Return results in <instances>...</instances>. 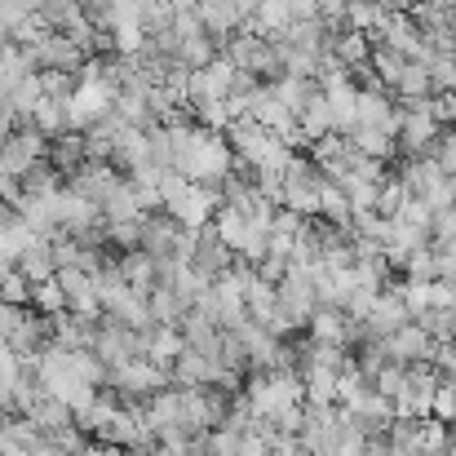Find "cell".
Masks as SVG:
<instances>
[{"label": "cell", "instance_id": "ffe728a7", "mask_svg": "<svg viewBox=\"0 0 456 456\" xmlns=\"http://www.w3.org/2000/svg\"><path fill=\"white\" fill-rule=\"evenodd\" d=\"M0 302H13V305H31V280L22 275V271H4V280H0Z\"/></svg>", "mask_w": 456, "mask_h": 456}, {"label": "cell", "instance_id": "9c48e42d", "mask_svg": "<svg viewBox=\"0 0 456 456\" xmlns=\"http://www.w3.org/2000/svg\"><path fill=\"white\" fill-rule=\"evenodd\" d=\"M297 125H302L305 142H319V138L337 134V120H332V107H328V94H323V89H314V94L305 98V107L297 111Z\"/></svg>", "mask_w": 456, "mask_h": 456}, {"label": "cell", "instance_id": "30bf717a", "mask_svg": "<svg viewBox=\"0 0 456 456\" xmlns=\"http://www.w3.org/2000/svg\"><path fill=\"white\" fill-rule=\"evenodd\" d=\"M372 36L368 31H354V27H341L337 36H332V53L350 67V71H359V67H368L372 62Z\"/></svg>", "mask_w": 456, "mask_h": 456}, {"label": "cell", "instance_id": "44dd1931", "mask_svg": "<svg viewBox=\"0 0 456 456\" xmlns=\"http://www.w3.org/2000/svg\"><path fill=\"white\" fill-rule=\"evenodd\" d=\"M27 319H31V314H27L22 305H13V302H0V341L9 346V341H13V337H18V332L27 328Z\"/></svg>", "mask_w": 456, "mask_h": 456}, {"label": "cell", "instance_id": "ac0fdd59", "mask_svg": "<svg viewBox=\"0 0 456 456\" xmlns=\"http://www.w3.org/2000/svg\"><path fill=\"white\" fill-rule=\"evenodd\" d=\"M403 67H408V58H403L399 49H390V45H377V49H372V71H377V80H381L386 89L399 85Z\"/></svg>", "mask_w": 456, "mask_h": 456}, {"label": "cell", "instance_id": "7c38bea8", "mask_svg": "<svg viewBox=\"0 0 456 456\" xmlns=\"http://www.w3.org/2000/svg\"><path fill=\"white\" fill-rule=\"evenodd\" d=\"M18 271H22L31 284H40V280H53V275H58V262H53V244H49V235H40V240L18 257Z\"/></svg>", "mask_w": 456, "mask_h": 456}, {"label": "cell", "instance_id": "52a82bcc", "mask_svg": "<svg viewBox=\"0 0 456 456\" xmlns=\"http://www.w3.org/2000/svg\"><path fill=\"white\" fill-rule=\"evenodd\" d=\"M120 271H125V284H129L134 293H142V297H151L155 289H159V262H155L147 248L125 253V257H120Z\"/></svg>", "mask_w": 456, "mask_h": 456}, {"label": "cell", "instance_id": "cb8c5ba5", "mask_svg": "<svg viewBox=\"0 0 456 456\" xmlns=\"http://www.w3.org/2000/svg\"><path fill=\"white\" fill-rule=\"evenodd\" d=\"M314 4H319V18H323V22H346L350 0H314Z\"/></svg>", "mask_w": 456, "mask_h": 456}, {"label": "cell", "instance_id": "2e32d148", "mask_svg": "<svg viewBox=\"0 0 456 456\" xmlns=\"http://www.w3.org/2000/svg\"><path fill=\"white\" fill-rule=\"evenodd\" d=\"M430 248H435L439 257H456V204H448V208H435Z\"/></svg>", "mask_w": 456, "mask_h": 456}, {"label": "cell", "instance_id": "d4e9b609", "mask_svg": "<svg viewBox=\"0 0 456 456\" xmlns=\"http://www.w3.org/2000/svg\"><path fill=\"white\" fill-rule=\"evenodd\" d=\"M435 116H439L444 125H456V94H444V98H435Z\"/></svg>", "mask_w": 456, "mask_h": 456}, {"label": "cell", "instance_id": "8fae6325", "mask_svg": "<svg viewBox=\"0 0 456 456\" xmlns=\"http://www.w3.org/2000/svg\"><path fill=\"white\" fill-rule=\"evenodd\" d=\"M31 125H36L45 138H58V134H67V129H71V120H67V98H58V94H45V98L36 102V111H31Z\"/></svg>", "mask_w": 456, "mask_h": 456}, {"label": "cell", "instance_id": "6da1fadb", "mask_svg": "<svg viewBox=\"0 0 456 456\" xmlns=\"http://www.w3.org/2000/svg\"><path fill=\"white\" fill-rule=\"evenodd\" d=\"M173 381V372L164 368V363H155V359H129V363H120V368H111V390L120 395V399H151L159 395L164 386Z\"/></svg>", "mask_w": 456, "mask_h": 456}, {"label": "cell", "instance_id": "ba28073f", "mask_svg": "<svg viewBox=\"0 0 456 456\" xmlns=\"http://www.w3.org/2000/svg\"><path fill=\"white\" fill-rule=\"evenodd\" d=\"M36 71H40V67L31 62V53H27L22 45L9 40V45L0 49V98H9V94H13L22 80H31Z\"/></svg>", "mask_w": 456, "mask_h": 456}, {"label": "cell", "instance_id": "9a60e30c", "mask_svg": "<svg viewBox=\"0 0 456 456\" xmlns=\"http://www.w3.org/2000/svg\"><path fill=\"white\" fill-rule=\"evenodd\" d=\"M372 390L399 408V403L408 399V363H395V359H386V363H381V372L372 377Z\"/></svg>", "mask_w": 456, "mask_h": 456}, {"label": "cell", "instance_id": "5b68a950", "mask_svg": "<svg viewBox=\"0 0 456 456\" xmlns=\"http://www.w3.org/2000/svg\"><path fill=\"white\" fill-rule=\"evenodd\" d=\"M408 319H412V310L403 302V289H381L372 310H368V319H363V332H368V337H386V332L403 328Z\"/></svg>", "mask_w": 456, "mask_h": 456}, {"label": "cell", "instance_id": "4fadbf2b", "mask_svg": "<svg viewBox=\"0 0 456 456\" xmlns=\"http://www.w3.org/2000/svg\"><path fill=\"white\" fill-rule=\"evenodd\" d=\"M350 142H354L363 155H372V159H395V155H399V138H395L390 129L354 125V129H350Z\"/></svg>", "mask_w": 456, "mask_h": 456}, {"label": "cell", "instance_id": "f1b7e54d", "mask_svg": "<svg viewBox=\"0 0 456 456\" xmlns=\"http://www.w3.org/2000/svg\"><path fill=\"white\" fill-rule=\"evenodd\" d=\"M452 390H456V377H452Z\"/></svg>", "mask_w": 456, "mask_h": 456}, {"label": "cell", "instance_id": "7a4b0ae2", "mask_svg": "<svg viewBox=\"0 0 456 456\" xmlns=\"http://www.w3.org/2000/svg\"><path fill=\"white\" fill-rule=\"evenodd\" d=\"M45 155H49V138H45L40 129H18V134H9L4 147H0V173L27 177Z\"/></svg>", "mask_w": 456, "mask_h": 456}, {"label": "cell", "instance_id": "5bb4252c", "mask_svg": "<svg viewBox=\"0 0 456 456\" xmlns=\"http://www.w3.org/2000/svg\"><path fill=\"white\" fill-rule=\"evenodd\" d=\"M390 94H399V102H421V98H435V80H430V67H426V62H412V58H408V67H403V76H399V85H395Z\"/></svg>", "mask_w": 456, "mask_h": 456}, {"label": "cell", "instance_id": "d6986e66", "mask_svg": "<svg viewBox=\"0 0 456 456\" xmlns=\"http://www.w3.org/2000/svg\"><path fill=\"white\" fill-rule=\"evenodd\" d=\"M31 305H36L40 314H62V310H67V293H62L58 275H53V280L31 284Z\"/></svg>", "mask_w": 456, "mask_h": 456}, {"label": "cell", "instance_id": "4316f807", "mask_svg": "<svg viewBox=\"0 0 456 456\" xmlns=\"http://www.w3.org/2000/svg\"><path fill=\"white\" fill-rule=\"evenodd\" d=\"M381 4H386V9H412L417 0H381Z\"/></svg>", "mask_w": 456, "mask_h": 456}, {"label": "cell", "instance_id": "f546056e", "mask_svg": "<svg viewBox=\"0 0 456 456\" xmlns=\"http://www.w3.org/2000/svg\"><path fill=\"white\" fill-rule=\"evenodd\" d=\"M452 341H456V332H452Z\"/></svg>", "mask_w": 456, "mask_h": 456}, {"label": "cell", "instance_id": "484cf974", "mask_svg": "<svg viewBox=\"0 0 456 456\" xmlns=\"http://www.w3.org/2000/svg\"><path fill=\"white\" fill-rule=\"evenodd\" d=\"M368 456H408L403 448H395V444H381V439H368Z\"/></svg>", "mask_w": 456, "mask_h": 456}, {"label": "cell", "instance_id": "7402d4cb", "mask_svg": "<svg viewBox=\"0 0 456 456\" xmlns=\"http://www.w3.org/2000/svg\"><path fill=\"white\" fill-rule=\"evenodd\" d=\"M439 421H448V426H456V390H452V381L448 386H439V395H435V408H430Z\"/></svg>", "mask_w": 456, "mask_h": 456}, {"label": "cell", "instance_id": "e0dca14e", "mask_svg": "<svg viewBox=\"0 0 456 456\" xmlns=\"http://www.w3.org/2000/svg\"><path fill=\"white\" fill-rule=\"evenodd\" d=\"M386 4L381 0H350V9H346V27H354V31H381V22H386Z\"/></svg>", "mask_w": 456, "mask_h": 456}, {"label": "cell", "instance_id": "603a6c76", "mask_svg": "<svg viewBox=\"0 0 456 456\" xmlns=\"http://www.w3.org/2000/svg\"><path fill=\"white\" fill-rule=\"evenodd\" d=\"M435 159H439V164H444V168H448V173L456 177V125L448 129V134H444V138H439V147H435Z\"/></svg>", "mask_w": 456, "mask_h": 456}, {"label": "cell", "instance_id": "3957f363", "mask_svg": "<svg viewBox=\"0 0 456 456\" xmlns=\"http://www.w3.org/2000/svg\"><path fill=\"white\" fill-rule=\"evenodd\" d=\"M377 341H381L386 359H395V363H421V359H435V346H439V337H430L417 319H408L403 328H395V332H386V337H377Z\"/></svg>", "mask_w": 456, "mask_h": 456}, {"label": "cell", "instance_id": "277c9868", "mask_svg": "<svg viewBox=\"0 0 456 456\" xmlns=\"http://www.w3.org/2000/svg\"><path fill=\"white\" fill-rule=\"evenodd\" d=\"M195 13H200V22H204V31L217 40V45H226L235 31H244V9H240V0H195Z\"/></svg>", "mask_w": 456, "mask_h": 456}, {"label": "cell", "instance_id": "83f0119b", "mask_svg": "<svg viewBox=\"0 0 456 456\" xmlns=\"http://www.w3.org/2000/svg\"><path fill=\"white\" fill-rule=\"evenodd\" d=\"M448 27H452V36H456V4L448 9Z\"/></svg>", "mask_w": 456, "mask_h": 456}, {"label": "cell", "instance_id": "8992f818", "mask_svg": "<svg viewBox=\"0 0 456 456\" xmlns=\"http://www.w3.org/2000/svg\"><path fill=\"white\" fill-rule=\"evenodd\" d=\"M305 377V403L310 408H332L337 399H341V368H323V363H314V368H302Z\"/></svg>", "mask_w": 456, "mask_h": 456}]
</instances>
